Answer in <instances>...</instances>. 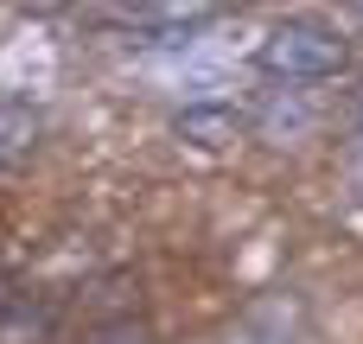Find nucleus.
Segmentation results:
<instances>
[{
    "label": "nucleus",
    "mask_w": 363,
    "mask_h": 344,
    "mask_svg": "<svg viewBox=\"0 0 363 344\" xmlns=\"http://www.w3.org/2000/svg\"><path fill=\"white\" fill-rule=\"evenodd\" d=\"M345 64H351L345 38L332 26H319V19H287V26H274L262 38V70L268 77H287V83H325Z\"/></svg>",
    "instance_id": "1"
},
{
    "label": "nucleus",
    "mask_w": 363,
    "mask_h": 344,
    "mask_svg": "<svg viewBox=\"0 0 363 344\" xmlns=\"http://www.w3.org/2000/svg\"><path fill=\"white\" fill-rule=\"evenodd\" d=\"M89 344H153V332H147L140 319H108V326H96Z\"/></svg>",
    "instance_id": "4"
},
{
    "label": "nucleus",
    "mask_w": 363,
    "mask_h": 344,
    "mask_svg": "<svg viewBox=\"0 0 363 344\" xmlns=\"http://www.w3.org/2000/svg\"><path fill=\"white\" fill-rule=\"evenodd\" d=\"M179 134H191V140L217 147V140H230V134H236V121H230V115H217V109H191V115H179Z\"/></svg>",
    "instance_id": "3"
},
{
    "label": "nucleus",
    "mask_w": 363,
    "mask_h": 344,
    "mask_svg": "<svg viewBox=\"0 0 363 344\" xmlns=\"http://www.w3.org/2000/svg\"><path fill=\"white\" fill-rule=\"evenodd\" d=\"M32 140H38V115L26 102H0V172L19 166L32 153Z\"/></svg>",
    "instance_id": "2"
}]
</instances>
